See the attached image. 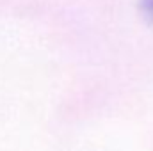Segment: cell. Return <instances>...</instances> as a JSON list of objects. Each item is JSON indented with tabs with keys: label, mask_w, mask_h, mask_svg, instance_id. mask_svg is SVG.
Here are the masks:
<instances>
[{
	"label": "cell",
	"mask_w": 153,
	"mask_h": 151,
	"mask_svg": "<svg viewBox=\"0 0 153 151\" xmlns=\"http://www.w3.org/2000/svg\"><path fill=\"white\" fill-rule=\"evenodd\" d=\"M141 13L148 21L153 23V0H141Z\"/></svg>",
	"instance_id": "cell-1"
}]
</instances>
